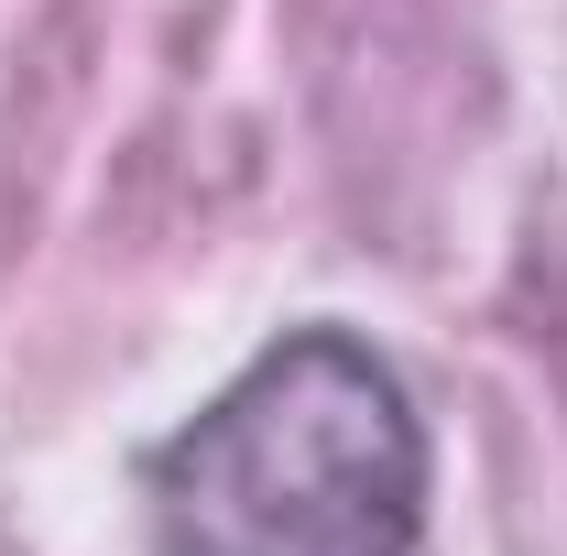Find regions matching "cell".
Returning <instances> with one entry per match:
<instances>
[{
  "mask_svg": "<svg viewBox=\"0 0 567 556\" xmlns=\"http://www.w3.org/2000/svg\"><path fill=\"white\" fill-rule=\"evenodd\" d=\"M436 502L415 382L350 317L262 339L186 425L142 447L164 556H415Z\"/></svg>",
  "mask_w": 567,
  "mask_h": 556,
  "instance_id": "cell-1",
  "label": "cell"
}]
</instances>
